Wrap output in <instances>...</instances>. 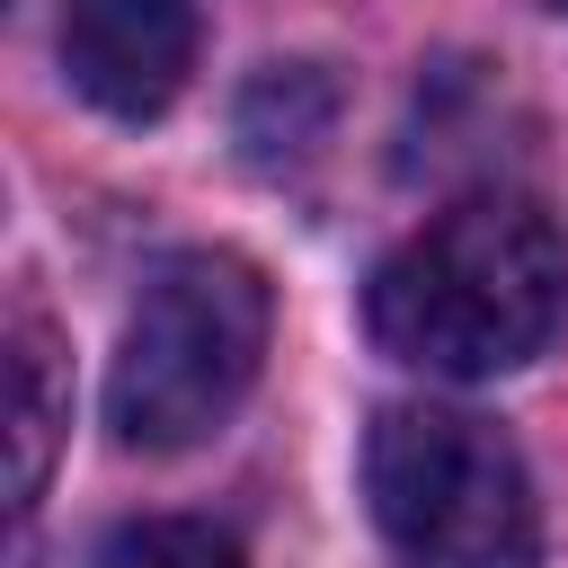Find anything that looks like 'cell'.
Returning a JSON list of instances; mask_svg holds the SVG:
<instances>
[{
    "instance_id": "obj_1",
    "label": "cell",
    "mask_w": 568,
    "mask_h": 568,
    "mask_svg": "<svg viewBox=\"0 0 568 568\" xmlns=\"http://www.w3.org/2000/svg\"><path fill=\"white\" fill-rule=\"evenodd\" d=\"M568 320V240L532 195L479 186L417 222L364 284L382 355L435 382H497L532 364Z\"/></svg>"
},
{
    "instance_id": "obj_2",
    "label": "cell",
    "mask_w": 568,
    "mask_h": 568,
    "mask_svg": "<svg viewBox=\"0 0 568 568\" xmlns=\"http://www.w3.org/2000/svg\"><path fill=\"white\" fill-rule=\"evenodd\" d=\"M275 337V293L231 248H178L142 275L115 364H106V426L133 453H186L240 417Z\"/></svg>"
},
{
    "instance_id": "obj_3",
    "label": "cell",
    "mask_w": 568,
    "mask_h": 568,
    "mask_svg": "<svg viewBox=\"0 0 568 568\" xmlns=\"http://www.w3.org/2000/svg\"><path fill=\"white\" fill-rule=\"evenodd\" d=\"M364 497L399 568H541L532 470L479 408H382L364 435Z\"/></svg>"
},
{
    "instance_id": "obj_4",
    "label": "cell",
    "mask_w": 568,
    "mask_h": 568,
    "mask_svg": "<svg viewBox=\"0 0 568 568\" xmlns=\"http://www.w3.org/2000/svg\"><path fill=\"white\" fill-rule=\"evenodd\" d=\"M62 71L115 124L169 115L195 71V0H62Z\"/></svg>"
},
{
    "instance_id": "obj_5",
    "label": "cell",
    "mask_w": 568,
    "mask_h": 568,
    "mask_svg": "<svg viewBox=\"0 0 568 568\" xmlns=\"http://www.w3.org/2000/svg\"><path fill=\"white\" fill-rule=\"evenodd\" d=\"M62 426H71L62 337L44 328V311H9V497H18V515L44 497V470H53Z\"/></svg>"
},
{
    "instance_id": "obj_6",
    "label": "cell",
    "mask_w": 568,
    "mask_h": 568,
    "mask_svg": "<svg viewBox=\"0 0 568 568\" xmlns=\"http://www.w3.org/2000/svg\"><path fill=\"white\" fill-rule=\"evenodd\" d=\"M337 124V89L320 62H266L240 98V142L257 169H284V160H311Z\"/></svg>"
},
{
    "instance_id": "obj_7",
    "label": "cell",
    "mask_w": 568,
    "mask_h": 568,
    "mask_svg": "<svg viewBox=\"0 0 568 568\" xmlns=\"http://www.w3.org/2000/svg\"><path fill=\"white\" fill-rule=\"evenodd\" d=\"M98 568H248L240 532L213 515H133L98 541Z\"/></svg>"
},
{
    "instance_id": "obj_8",
    "label": "cell",
    "mask_w": 568,
    "mask_h": 568,
    "mask_svg": "<svg viewBox=\"0 0 568 568\" xmlns=\"http://www.w3.org/2000/svg\"><path fill=\"white\" fill-rule=\"evenodd\" d=\"M550 9H559V18H568V0H550Z\"/></svg>"
}]
</instances>
